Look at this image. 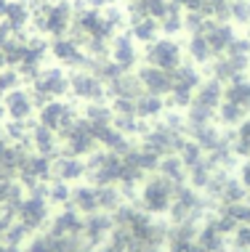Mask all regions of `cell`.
Segmentation results:
<instances>
[{"label":"cell","instance_id":"cell-1","mask_svg":"<svg viewBox=\"0 0 250 252\" xmlns=\"http://www.w3.org/2000/svg\"><path fill=\"white\" fill-rule=\"evenodd\" d=\"M72 19H75V5L70 0H53L48 8L32 13L30 27L37 35H48L53 40V37H64L70 32Z\"/></svg>","mask_w":250,"mask_h":252},{"label":"cell","instance_id":"cell-2","mask_svg":"<svg viewBox=\"0 0 250 252\" xmlns=\"http://www.w3.org/2000/svg\"><path fill=\"white\" fill-rule=\"evenodd\" d=\"M30 93H32V101H35L37 109L45 106L48 101H56L70 93V74L62 66H45L30 83Z\"/></svg>","mask_w":250,"mask_h":252},{"label":"cell","instance_id":"cell-3","mask_svg":"<svg viewBox=\"0 0 250 252\" xmlns=\"http://www.w3.org/2000/svg\"><path fill=\"white\" fill-rule=\"evenodd\" d=\"M202 83V74L194 64H181L179 69L171 72V93L165 104L171 109H186L194 98V91Z\"/></svg>","mask_w":250,"mask_h":252},{"label":"cell","instance_id":"cell-4","mask_svg":"<svg viewBox=\"0 0 250 252\" xmlns=\"http://www.w3.org/2000/svg\"><path fill=\"white\" fill-rule=\"evenodd\" d=\"M120 173H123V157L109 149L93 152L85 162V175L93 181V186H114L120 183Z\"/></svg>","mask_w":250,"mask_h":252},{"label":"cell","instance_id":"cell-5","mask_svg":"<svg viewBox=\"0 0 250 252\" xmlns=\"http://www.w3.org/2000/svg\"><path fill=\"white\" fill-rule=\"evenodd\" d=\"M173 194H176V186L165 175H154V178L144 181L141 186V194H139V202H141V210L144 213H152V215H160V213H168L173 204Z\"/></svg>","mask_w":250,"mask_h":252},{"label":"cell","instance_id":"cell-6","mask_svg":"<svg viewBox=\"0 0 250 252\" xmlns=\"http://www.w3.org/2000/svg\"><path fill=\"white\" fill-rule=\"evenodd\" d=\"M59 141L64 144V154L72 157H91L99 149V138L85 117H77L67 130L59 133Z\"/></svg>","mask_w":250,"mask_h":252},{"label":"cell","instance_id":"cell-7","mask_svg":"<svg viewBox=\"0 0 250 252\" xmlns=\"http://www.w3.org/2000/svg\"><path fill=\"white\" fill-rule=\"evenodd\" d=\"M186 141V133L184 130H176V127H171L168 122H157V125H152L149 130L144 133V141H141V146L149 149L152 154H157L160 159L168 154H179L181 144Z\"/></svg>","mask_w":250,"mask_h":252},{"label":"cell","instance_id":"cell-8","mask_svg":"<svg viewBox=\"0 0 250 252\" xmlns=\"http://www.w3.org/2000/svg\"><path fill=\"white\" fill-rule=\"evenodd\" d=\"M144 61L157 69H165V72H173L184 64V48H181L179 40L173 37H157L154 43L144 45Z\"/></svg>","mask_w":250,"mask_h":252},{"label":"cell","instance_id":"cell-9","mask_svg":"<svg viewBox=\"0 0 250 252\" xmlns=\"http://www.w3.org/2000/svg\"><path fill=\"white\" fill-rule=\"evenodd\" d=\"M16 220L19 226H24L27 231L40 228L45 220H48V199H45V186L43 189H32V194L22 199L16 210Z\"/></svg>","mask_w":250,"mask_h":252},{"label":"cell","instance_id":"cell-10","mask_svg":"<svg viewBox=\"0 0 250 252\" xmlns=\"http://www.w3.org/2000/svg\"><path fill=\"white\" fill-rule=\"evenodd\" d=\"M51 157H43V154H35V152H30L24 157V162H22V167H19V173H16V178L22 186H27L32 191V189H43L45 186V181H51L53 178V170H51Z\"/></svg>","mask_w":250,"mask_h":252},{"label":"cell","instance_id":"cell-11","mask_svg":"<svg viewBox=\"0 0 250 252\" xmlns=\"http://www.w3.org/2000/svg\"><path fill=\"white\" fill-rule=\"evenodd\" d=\"M70 93L85 104H99L107 98V85L91 69H75L70 74Z\"/></svg>","mask_w":250,"mask_h":252},{"label":"cell","instance_id":"cell-12","mask_svg":"<svg viewBox=\"0 0 250 252\" xmlns=\"http://www.w3.org/2000/svg\"><path fill=\"white\" fill-rule=\"evenodd\" d=\"M75 120H77V109L72 104H67V101H62V98L48 101L45 106H40V117H37L40 125H45L53 133L67 130Z\"/></svg>","mask_w":250,"mask_h":252},{"label":"cell","instance_id":"cell-13","mask_svg":"<svg viewBox=\"0 0 250 252\" xmlns=\"http://www.w3.org/2000/svg\"><path fill=\"white\" fill-rule=\"evenodd\" d=\"M48 53H51V56L56 59L62 66H72V69H83V66H88V53L83 51V45L75 43L70 35L53 37Z\"/></svg>","mask_w":250,"mask_h":252},{"label":"cell","instance_id":"cell-14","mask_svg":"<svg viewBox=\"0 0 250 252\" xmlns=\"http://www.w3.org/2000/svg\"><path fill=\"white\" fill-rule=\"evenodd\" d=\"M171 213L176 218V223H192L194 218L202 213V199L197 196L194 189H189L181 183L173 194V204H171Z\"/></svg>","mask_w":250,"mask_h":252},{"label":"cell","instance_id":"cell-15","mask_svg":"<svg viewBox=\"0 0 250 252\" xmlns=\"http://www.w3.org/2000/svg\"><path fill=\"white\" fill-rule=\"evenodd\" d=\"M109 59L120 66L123 72H131L133 66L139 64V48H136V40H133L128 32H117L109 40Z\"/></svg>","mask_w":250,"mask_h":252},{"label":"cell","instance_id":"cell-16","mask_svg":"<svg viewBox=\"0 0 250 252\" xmlns=\"http://www.w3.org/2000/svg\"><path fill=\"white\" fill-rule=\"evenodd\" d=\"M202 35H205L208 45H211L213 56H224L226 48L232 45V40L237 37L234 35V24L232 22H218V19H208L205 27H202Z\"/></svg>","mask_w":250,"mask_h":252},{"label":"cell","instance_id":"cell-17","mask_svg":"<svg viewBox=\"0 0 250 252\" xmlns=\"http://www.w3.org/2000/svg\"><path fill=\"white\" fill-rule=\"evenodd\" d=\"M3 106H5V117L19 120V122H30L32 114H35V109H37L35 101H32V93L24 91V88H16V91L5 93Z\"/></svg>","mask_w":250,"mask_h":252},{"label":"cell","instance_id":"cell-18","mask_svg":"<svg viewBox=\"0 0 250 252\" xmlns=\"http://www.w3.org/2000/svg\"><path fill=\"white\" fill-rule=\"evenodd\" d=\"M53 170V181H62V183H75L85 175V162L83 157H72V154H56L51 162Z\"/></svg>","mask_w":250,"mask_h":252},{"label":"cell","instance_id":"cell-19","mask_svg":"<svg viewBox=\"0 0 250 252\" xmlns=\"http://www.w3.org/2000/svg\"><path fill=\"white\" fill-rule=\"evenodd\" d=\"M139 83L141 88H144V93H152V96H168L171 93V72H165V69H157V66H152V64H144L139 69Z\"/></svg>","mask_w":250,"mask_h":252},{"label":"cell","instance_id":"cell-20","mask_svg":"<svg viewBox=\"0 0 250 252\" xmlns=\"http://www.w3.org/2000/svg\"><path fill=\"white\" fill-rule=\"evenodd\" d=\"M59 133H53L48 130L45 125H40V122H32V127H30V149L35 154H43V157H56L59 154Z\"/></svg>","mask_w":250,"mask_h":252},{"label":"cell","instance_id":"cell-21","mask_svg":"<svg viewBox=\"0 0 250 252\" xmlns=\"http://www.w3.org/2000/svg\"><path fill=\"white\" fill-rule=\"evenodd\" d=\"M221 101H224V85L211 77V80H202L200 83V88L194 91L192 104L200 109H208V112H215L221 106Z\"/></svg>","mask_w":250,"mask_h":252},{"label":"cell","instance_id":"cell-22","mask_svg":"<svg viewBox=\"0 0 250 252\" xmlns=\"http://www.w3.org/2000/svg\"><path fill=\"white\" fill-rule=\"evenodd\" d=\"M114 231V223L109 215H101V213H93L88 220L83 223V236L85 242L91 244H104V239Z\"/></svg>","mask_w":250,"mask_h":252},{"label":"cell","instance_id":"cell-23","mask_svg":"<svg viewBox=\"0 0 250 252\" xmlns=\"http://www.w3.org/2000/svg\"><path fill=\"white\" fill-rule=\"evenodd\" d=\"M30 22H32V13H30L27 0H11L8 11H5V16H3V24L8 27L13 35H19V32H27Z\"/></svg>","mask_w":250,"mask_h":252},{"label":"cell","instance_id":"cell-24","mask_svg":"<svg viewBox=\"0 0 250 252\" xmlns=\"http://www.w3.org/2000/svg\"><path fill=\"white\" fill-rule=\"evenodd\" d=\"M141 93H144V88H141L136 74H131V72L120 74L114 83L107 85V96H112V98H131V101H136Z\"/></svg>","mask_w":250,"mask_h":252},{"label":"cell","instance_id":"cell-25","mask_svg":"<svg viewBox=\"0 0 250 252\" xmlns=\"http://www.w3.org/2000/svg\"><path fill=\"white\" fill-rule=\"evenodd\" d=\"M128 35H131L136 43H144V45H149L154 43V40L160 37V22L157 19H152V16H144V19H128Z\"/></svg>","mask_w":250,"mask_h":252},{"label":"cell","instance_id":"cell-26","mask_svg":"<svg viewBox=\"0 0 250 252\" xmlns=\"http://www.w3.org/2000/svg\"><path fill=\"white\" fill-rule=\"evenodd\" d=\"M83 218L77 215V210H64L62 215H56V220H53L51 226V234L53 236H83Z\"/></svg>","mask_w":250,"mask_h":252},{"label":"cell","instance_id":"cell-27","mask_svg":"<svg viewBox=\"0 0 250 252\" xmlns=\"http://www.w3.org/2000/svg\"><path fill=\"white\" fill-rule=\"evenodd\" d=\"M72 207L77 210V213H101L99 210V186H77L72 189Z\"/></svg>","mask_w":250,"mask_h":252},{"label":"cell","instance_id":"cell-28","mask_svg":"<svg viewBox=\"0 0 250 252\" xmlns=\"http://www.w3.org/2000/svg\"><path fill=\"white\" fill-rule=\"evenodd\" d=\"M168 109L165 98L163 96H152V93H141V96L136 98V117L149 122V120H157L160 114H163Z\"/></svg>","mask_w":250,"mask_h":252},{"label":"cell","instance_id":"cell-29","mask_svg":"<svg viewBox=\"0 0 250 252\" xmlns=\"http://www.w3.org/2000/svg\"><path fill=\"white\" fill-rule=\"evenodd\" d=\"M157 170H160V175H165V178L173 183V186H181V183L189 178V170H186L184 162H181L179 154L163 157V159H160V165H157Z\"/></svg>","mask_w":250,"mask_h":252},{"label":"cell","instance_id":"cell-30","mask_svg":"<svg viewBox=\"0 0 250 252\" xmlns=\"http://www.w3.org/2000/svg\"><path fill=\"white\" fill-rule=\"evenodd\" d=\"M83 117L88 120V125L93 127V133H99V130H104V127L112 125L114 112H112V106H107L104 101H99V104H88L85 106Z\"/></svg>","mask_w":250,"mask_h":252},{"label":"cell","instance_id":"cell-31","mask_svg":"<svg viewBox=\"0 0 250 252\" xmlns=\"http://www.w3.org/2000/svg\"><path fill=\"white\" fill-rule=\"evenodd\" d=\"M224 101H232V104H240L242 109L250 112V77H237L229 85H224Z\"/></svg>","mask_w":250,"mask_h":252},{"label":"cell","instance_id":"cell-32","mask_svg":"<svg viewBox=\"0 0 250 252\" xmlns=\"http://www.w3.org/2000/svg\"><path fill=\"white\" fill-rule=\"evenodd\" d=\"M186 53H189V59H192L194 64H211V61L215 59L202 32H194V35H189V40H186Z\"/></svg>","mask_w":250,"mask_h":252},{"label":"cell","instance_id":"cell-33","mask_svg":"<svg viewBox=\"0 0 250 252\" xmlns=\"http://www.w3.org/2000/svg\"><path fill=\"white\" fill-rule=\"evenodd\" d=\"M248 114H250L248 109H242L240 104H232V101H221V106L215 109V117L224 127H237Z\"/></svg>","mask_w":250,"mask_h":252},{"label":"cell","instance_id":"cell-34","mask_svg":"<svg viewBox=\"0 0 250 252\" xmlns=\"http://www.w3.org/2000/svg\"><path fill=\"white\" fill-rule=\"evenodd\" d=\"M160 30L165 32L168 37L179 35V32H184V11L179 8V5H168V11L160 16Z\"/></svg>","mask_w":250,"mask_h":252},{"label":"cell","instance_id":"cell-35","mask_svg":"<svg viewBox=\"0 0 250 252\" xmlns=\"http://www.w3.org/2000/svg\"><path fill=\"white\" fill-rule=\"evenodd\" d=\"M179 157H181V162L186 165V170L189 167H194L197 162H202L205 159V152L200 149V144L197 141H192V138H186L184 144H181V149H179Z\"/></svg>","mask_w":250,"mask_h":252},{"label":"cell","instance_id":"cell-36","mask_svg":"<svg viewBox=\"0 0 250 252\" xmlns=\"http://www.w3.org/2000/svg\"><path fill=\"white\" fill-rule=\"evenodd\" d=\"M45 199H48V204H67L72 199V189L62 181H51L45 186Z\"/></svg>","mask_w":250,"mask_h":252},{"label":"cell","instance_id":"cell-37","mask_svg":"<svg viewBox=\"0 0 250 252\" xmlns=\"http://www.w3.org/2000/svg\"><path fill=\"white\" fill-rule=\"evenodd\" d=\"M229 22L240 27L250 24V0H229Z\"/></svg>","mask_w":250,"mask_h":252},{"label":"cell","instance_id":"cell-38","mask_svg":"<svg viewBox=\"0 0 250 252\" xmlns=\"http://www.w3.org/2000/svg\"><path fill=\"white\" fill-rule=\"evenodd\" d=\"M120 207V191L114 186H99V210L114 213Z\"/></svg>","mask_w":250,"mask_h":252},{"label":"cell","instance_id":"cell-39","mask_svg":"<svg viewBox=\"0 0 250 252\" xmlns=\"http://www.w3.org/2000/svg\"><path fill=\"white\" fill-rule=\"evenodd\" d=\"M19 83H22V74H19L13 66H5L3 72H0V93H11V91H16Z\"/></svg>","mask_w":250,"mask_h":252},{"label":"cell","instance_id":"cell-40","mask_svg":"<svg viewBox=\"0 0 250 252\" xmlns=\"http://www.w3.org/2000/svg\"><path fill=\"white\" fill-rule=\"evenodd\" d=\"M27 252H59V247H56V236H53V234L35 236V239L30 242V247H27Z\"/></svg>","mask_w":250,"mask_h":252},{"label":"cell","instance_id":"cell-41","mask_svg":"<svg viewBox=\"0 0 250 252\" xmlns=\"http://www.w3.org/2000/svg\"><path fill=\"white\" fill-rule=\"evenodd\" d=\"M234 250L237 252H250V226L242 223V226L234 228Z\"/></svg>","mask_w":250,"mask_h":252},{"label":"cell","instance_id":"cell-42","mask_svg":"<svg viewBox=\"0 0 250 252\" xmlns=\"http://www.w3.org/2000/svg\"><path fill=\"white\" fill-rule=\"evenodd\" d=\"M226 53H232V56H242V59H250V40H248V37H234L232 45L226 48Z\"/></svg>","mask_w":250,"mask_h":252},{"label":"cell","instance_id":"cell-43","mask_svg":"<svg viewBox=\"0 0 250 252\" xmlns=\"http://www.w3.org/2000/svg\"><path fill=\"white\" fill-rule=\"evenodd\" d=\"M240 181H242V186H245L248 191H250V157H248L245 162H242V170H240Z\"/></svg>","mask_w":250,"mask_h":252},{"label":"cell","instance_id":"cell-44","mask_svg":"<svg viewBox=\"0 0 250 252\" xmlns=\"http://www.w3.org/2000/svg\"><path fill=\"white\" fill-rule=\"evenodd\" d=\"M11 186H13V181H5V178H0V207L5 204V199H8V191H11Z\"/></svg>","mask_w":250,"mask_h":252},{"label":"cell","instance_id":"cell-45","mask_svg":"<svg viewBox=\"0 0 250 252\" xmlns=\"http://www.w3.org/2000/svg\"><path fill=\"white\" fill-rule=\"evenodd\" d=\"M11 37H13V32H11V30H8V27H5L3 22H0V51L5 48V43H8Z\"/></svg>","mask_w":250,"mask_h":252},{"label":"cell","instance_id":"cell-46","mask_svg":"<svg viewBox=\"0 0 250 252\" xmlns=\"http://www.w3.org/2000/svg\"><path fill=\"white\" fill-rule=\"evenodd\" d=\"M91 8H99V11H104V8H109V5H114V0H85Z\"/></svg>","mask_w":250,"mask_h":252},{"label":"cell","instance_id":"cell-47","mask_svg":"<svg viewBox=\"0 0 250 252\" xmlns=\"http://www.w3.org/2000/svg\"><path fill=\"white\" fill-rule=\"evenodd\" d=\"M8 3H11V0H0V22H3L5 11H8Z\"/></svg>","mask_w":250,"mask_h":252},{"label":"cell","instance_id":"cell-48","mask_svg":"<svg viewBox=\"0 0 250 252\" xmlns=\"http://www.w3.org/2000/svg\"><path fill=\"white\" fill-rule=\"evenodd\" d=\"M5 66H8V64H5V56H3V51H0V72H3Z\"/></svg>","mask_w":250,"mask_h":252},{"label":"cell","instance_id":"cell-49","mask_svg":"<svg viewBox=\"0 0 250 252\" xmlns=\"http://www.w3.org/2000/svg\"><path fill=\"white\" fill-rule=\"evenodd\" d=\"M75 252H93V250H88V247H77Z\"/></svg>","mask_w":250,"mask_h":252},{"label":"cell","instance_id":"cell-50","mask_svg":"<svg viewBox=\"0 0 250 252\" xmlns=\"http://www.w3.org/2000/svg\"><path fill=\"white\" fill-rule=\"evenodd\" d=\"M248 40H250V24H248Z\"/></svg>","mask_w":250,"mask_h":252}]
</instances>
